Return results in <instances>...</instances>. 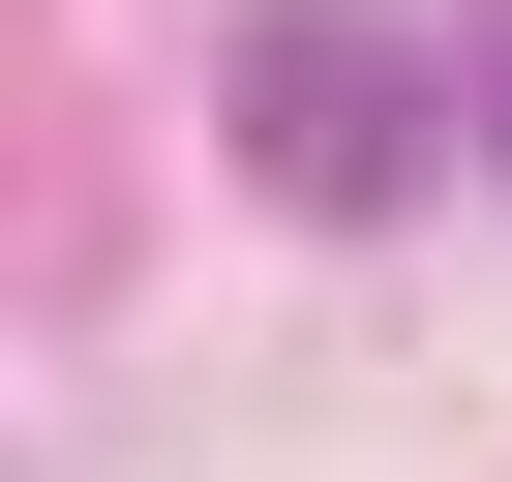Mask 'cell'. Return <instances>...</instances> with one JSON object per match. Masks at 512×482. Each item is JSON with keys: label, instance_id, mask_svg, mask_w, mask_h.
<instances>
[{"label": "cell", "instance_id": "6da1fadb", "mask_svg": "<svg viewBox=\"0 0 512 482\" xmlns=\"http://www.w3.org/2000/svg\"><path fill=\"white\" fill-rule=\"evenodd\" d=\"M241 181H272V211H392V181H422V61L332 31V0L241 31Z\"/></svg>", "mask_w": 512, "mask_h": 482}]
</instances>
